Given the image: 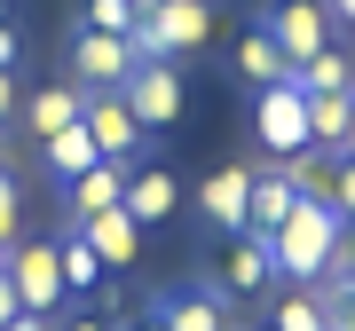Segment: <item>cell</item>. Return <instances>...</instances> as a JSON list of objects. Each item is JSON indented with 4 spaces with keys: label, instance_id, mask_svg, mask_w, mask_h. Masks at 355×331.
I'll return each mask as SVG.
<instances>
[{
    "label": "cell",
    "instance_id": "obj_23",
    "mask_svg": "<svg viewBox=\"0 0 355 331\" xmlns=\"http://www.w3.org/2000/svg\"><path fill=\"white\" fill-rule=\"evenodd\" d=\"M268 331H331V307L316 284H300V292H284L277 307H268Z\"/></svg>",
    "mask_w": 355,
    "mask_h": 331
},
{
    "label": "cell",
    "instance_id": "obj_20",
    "mask_svg": "<svg viewBox=\"0 0 355 331\" xmlns=\"http://www.w3.org/2000/svg\"><path fill=\"white\" fill-rule=\"evenodd\" d=\"M347 111H355V87H340V95H308V150H331V158H340Z\"/></svg>",
    "mask_w": 355,
    "mask_h": 331
},
{
    "label": "cell",
    "instance_id": "obj_7",
    "mask_svg": "<svg viewBox=\"0 0 355 331\" xmlns=\"http://www.w3.org/2000/svg\"><path fill=\"white\" fill-rule=\"evenodd\" d=\"M135 64L142 55H135L127 32H87L79 24V39H71V87H127Z\"/></svg>",
    "mask_w": 355,
    "mask_h": 331
},
{
    "label": "cell",
    "instance_id": "obj_17",
    "mask_svg": "<svg viewBox=\"0 0 355 331\" xmlns=\"http://www.w3.org/2000/svg\"><path fill=\"white\" fill-rule=\"evenodd\" d=\"M277 174L292 181V197L331 205V174H340V158H331V150H292V158H277Z\"/></svg>",
    "mask_w": 355,
    "mask_h": 331
},
{
    "label": "cell",
    "instance_id": "obj_3",
    "mask_svg": "<svg viewBox=\"0 0 355 331\" xmlns=\"http://www.w3.org/2000/svg\"><path fill=\"white\" fill-rule=\"evenodd\" d=\"M253 142H261L268 158L308 150V95L292 87V79H277V87H253Z\"/></svg>",
    "mask_w": 355,
    "mask_h": 331
},
{
    "label": "cell",
    "instance_id": "obj_11",
    "mask_svg": "<svg viewBox=\"0 0 355 331\" xmlns=\"http://www.w3.org/2000/svg\"><path fill=\"white\" fill-rule=\"evenodd\" d=\"M150 316L166 331H229V300L214 292V284H198V292H158Z\"/></svg>",
    "mask_w": 355,
    "mask_h": 331
},
{
    "label": "cell",
    "instance_id": "obj_1",
    "mask_svg": "<svg viewBox=\"0 0 355 331\" xmlns=\"http://www.w3.org/2000/svg\"><path fill=\"white\" fill-rule=\"evenodd\" d=\"M135 55L142 64H182L214 39V0H135Z\"/></svg>",
    "mask_w": 355,
    "mask_h": 331
},
{
    "label": "cell",
    "instance_id": "obj_12",
    "mask_svg": "<svg viewBox=\"0 0 355 331\" xmlns=\"http://www.w3.org/2000/svg\"><path fill=\"white\" fill-rule=\"evenodd\" d=\"M268 276H277V260H268V237L261 229H237V244H229V268L214 292L221 300H245V292H268Z\"/></svg>",
    "mask_w": 355,
    "mask_h": 331
},
{
    "label": "cell",
    "instance_id": "obj_2",
    "mask_svg": "<svg viewBox=\"0 0 355 331\" xmlns=\"http://www.w3.org/2000/svg\"><path fill=\"white\" fill-rule=\"evenodd\" d=\"M340 237H347V221L331 213V205H308L300 197L277 229H268V260H277V276H292V284H316Z\"/></svg>",
    "mask_w": 355,
    "mask_h": 331
},
{
    "label": "cell",
    "instance_id": "obj_35",
    "mask_svg": "<svg viewBox=\"0 0 355 331\" xmlns=\"http://www.w3.org/2000/svg\"><path fill=\"white\" fill-rule=\"evenodd\" d=\"M0 268H8V244H0Z\"/></svg>",
    "mask_w": 355,
    "mask_h": 331
},
{
    "label": "cell",
    "instance_id": "obj_34",
    "mask_svg": "<svg viewBox=\"0 0 355 331\" xmlns=\"http://www.w3.org/2000/svg\"><path fill=\"white\" fill-rule=\"evenodd\" d=\"M0 24H8V0H0Z\"/></svg>",
    "mask_w": 355,
    "mask_h": 331
},
{
    "label": "cell",
    "instance_id": "obj_4",
    "mask_svg": "<svg viewBox=\"0 0 355 331\" xmlns=\"http://www.w3.org/2000/svg\"><path fill=\"white\" fill-rule=\"evenodd\" d=\"M119 95H127V111H135V127H142V134H166V127L182 118V102H190V87H182V71H174V64H135Z\"/></svg>",
    "mask_w": 355,
    "mask_h": 331
},
{
    "label": "cell",
    "instance_id": "obj_25",
    "mask_svg": "<svg viewBox=\"0 0 355 331\" xmlns=\"http://www.w3.org/2000/svg\"><path fill=\"white\" fill-rule=\"evenodd\" d=\"M87 32H135V0H87Z\"/></svg>",
    "mask_w": 355,
    "mask_h": 331
},
{
    "label": "cell",
    "instance_id": "obj_28",
    "mask_svg": "<svg viewBox=\"0 0 355 331\" xmlns=\"http://www.w3.org/2000/svg\"><path fill=\"white\" fill-rule=\"evenodd\" d=\"M16 316H24V300H16V284H8V268H0V331H8Z\"/></svg>",
    "mask_w": 355,
    "mask_h": 331
},
{
    "label": "cell",
    "instance_id": "obj_33",
    "mask_svg": "<svg viewBox=\"0 0 355 331\" xmlns=\"http://www.w3.org/2000/svg\"><path fill=\"white\" fill-rule=\"evenodd\" d=\"M340 300H347V307H355V276H347V292H340Z\"/></svg>",
    "mask_w": 355,
    "mask_h": 331
},
{
    "label": "cell",
    "instance_id": "obj_6",
    "mask_svg": "<svg viewBox=\"0 0 355 331\" xmlns=\"http://www.w3.org/2000/svg\"><path fill=\"white\" fill-rule=\"evenodd\" d=\"M261 32L277 39V55H284L292 71H300L316 48H331V16H324V0H277V8L261 16Z\"/></svg>",
    "mask_w": 355,
    "mask_h": 331
},
{
    "label": "cell",
    "instance_id": "obj_26",
    "mask_svg": "<svg viewBox=\"0 0 355 331\" xmlns=\"http://www.w3.org/2000/svg\"><path fill=\"white\" fill-rule=\"evenodd\" d=\"M331 213L355 221V158H340V174H331Z\"/></svg>",
    "mask_w": 355,
    "mask_h": 331
},
{
    "label": "cell",
    "instance_id": "obj_8",
    "mask_svg": "<svg viewBox=\"0 0 355 331\" xmlns=\"http://www.w3.org/2000/svg\"><path fill=\"white\" fill-rule=\"evenodd\" d=\"M119 213L135 221V229H166V221L182 213V174L174 166H127V197H119Z\"/></svg>",
    "mask_w": 355,
    "mask_h": 331
},
{
    "label": "cell",
    "instance_id": "obj_13",
    "mask_svg": "<svg viewBox=\"0 0 355 331\" xmlns=\"http://www.w3.org/2000/svg\"><path fill=\"white\" fill-rule=\"evenodd\" d=\"M95 158H103V150H95V134H87V118H71V127H55L48 142H40V174H48L55 190H64L71 174H87Z\"/></svg>",
    "mask_w": 355,
    "mask_h": 331
},
{
    "label": "cell",
    "instance_id": "obj_18",
    "mask_svg": "<svg viewBox=\"0 0 355 331\" xmlns=\"http://www.w3.org/2000/svg\"><path fill=\"white\" fill-rule=\"evenodd\" d=\"M79 102H87V87H40L16 118H24V134H32V142H48L55 127H71V118H79Z\"/></svg>",
    "mask_w": 355,
    "mask_h": 331
},
{
    "label": "cell",
    "instance_id": "obj_14",
    "mask_svg": "<svg viewBox=\"0 0 355 331\" xmlns=\"http://www.w3.org/2000/svg\"><path fill=\"white\" fill-rule=\"evenodd\" d=\"M245 190H253V166H221V174H205V190H198L205 221L237 237V229H245Z\"/></svg>",
    "mask_w": 355,
    "mask_h": 331
},
{
    "label": "cell",
    "instance_id": "obj_16",
    "mask_svg": "<svg viewBox=\"0 0 355 331\" xmlns=\"http://www.w3.org/2000/svg\"><path fill=\"white\" fill-rule=\"evenodd\" d=\"M292 205H300V197H292V181L277 174V158H268V166H253V190H245V229H277V221L292 213Z\"/></svg>",
    "mask_w": 355,
    "mask_h": 331
},
{
    "label": "cell",
    "instance_id": "obj_27",
    "mask_svg": "<svg viewBox=\"0 0 355 331\" xmlns=\"http://www.w3.org/2000/svg\"><path fill=\"white\" fill-rule=\"evenodd\" d=\"M16 111H24V87H16V71H0V127H8Z\"/></svg>",
    "mask_w": 355,
    "mask_h": 331
},
{
    "label": "cell",
    "instance_id": "obj_5",
    "mask_svg": "<svg viewBox=\"0 0 355 331\" xmlns=\"http://www.w3.org/2000/svg\"><path fill=\"white\" fill-rule=\"evenodd\" d=\"M8 284H16V300H24L32 316H55V300H64L55 237H16V244H8Z\"/></svg>",
    "mask_w": 355,
    "mask_h": 331
},
{
    "label": "cell",
    "instance_id": "obj_9",
    "mask_svg": "<svg viewBox=\"0 0 355 331\" xmlns=\"http://www.w3.org/2000/svg\"><path fill=\"white\" fill-rule=\"evenodd\" d=\"M79 118H87V134H95V150L103 158H142V142H150V134H142L135 127V111H127V95H119V87H87V102H79Z\"/></svg>",
    "mask_w": 355,
    "mask_h": 331
},
{
    "label": "cell",
    "instance_id": "obj_30",
    "mask_svg": "<svg viewBox=\"0 0 355 331\" xmlns=\"http://www.w3.org/2000/svg\"><path fill=\"white\" fill-rule=\"evenodd\" d=\"M340 158H355V111H347V134H340Z\"/></svg>",
    "mask_w": 355,
    "mask_h": 331
},
{
    "label": "cell",
    "instance_id": "obj_32",
    "mask_svg": "<svg viewBox=\"0 0 355 331\" xmlns=\"http://www.w3.org/2000/svg\"><path fill=\"white\" fill-rule=\"evenodd\" d=\"M135 331H166V323H158V316H142V323H135Z\"/></svg>",
    "mask_w": 355,
    "mask_h": 331
},
{
    "label": "cell",
    "instance_id": "obj_10",
    "mask_svg": "<svg viewBox=\"0 0 355 331\" xmlns=\"http://www.w3.org/2000/svg\"><path fill=\"white\" fill-rule=\"evenodd\" d=\"M127 197V158H95L87 174L64 181V221H87V213H111Z\"/></svg>",
    "mask_w": 355,
    "mask_h": 331
},
{
    "label": "cell",
    "instance_id": "obj_24",
    "mask_svg": "<svg viewBox=\"0 0 355 331\" xmlns=\"http://www.w3.org/2000/svg\"><path fill=\"white\" fill-rule=\"evenodd\" d=\"M24 237V197H16V174L0 166V244H16Z\"/></svg>",
    "mask_w": 355,
    "mask_h": 331
},
{
    "label": "cell",
    "instance_id": "obj_21",
    "mask_svg": "<svg viewBox=\"0 0 355 331\" xmlns=\"http://www.w3.org/2000/svg\"><path fill=\"white\" fill-rule=\"evenodd\" d=\"M237 79H245V87H277V79H292V64L277 55V39H268L261 24L237 39Z\"/></svg>",
    "mask_w": 355,
    "mask_h": 331
},
{
    "label": "cell",
    "instance_id": "obj_29",
    "mask_svg": "<svg viewBox=\"0 0 355 331\" xmlns=\"http://www.w3.org/2000/svg\"><path fill=\"white\" fill-rule=\"evenodd\" d=\"M324 16H331V32H355V0H324Z\"/></svg>",
    "mask_w": 355,
    "mask_h": 331
},
{
    "label": "cell",
    "instance_id": "obj_15",
    "mask_svg": "<svg viewBox=\"0 0 355 331\" xmlns=\"http://www.w3.org/2000/svg\"><path fill=\"white\" fill-rule=\"evenodd\" d=\"M79 237L95 244L103 268H135V253H142V229L119 213V205H111V213H87V221H79Z\"/></svg>",
    "mask_w": 355,
    "mask_h": 331
},
{
    "label": "cell",
    "instance_id": "obj_31",
    "mask_svg": "<svg viewBox=\"0 0 355 331\" xmlns=\"http://www.w3.org/2000/svg\"><path fill=\"white\" fill-rule=\"evenodd\" d=\"M64 331H111V323H95V316H79V323H64Z\"/></svg>",
    "mask_w": 355,
    "mask_h": 331
},
{
    "label": "cell",
    "instance_id": "obj_19",
    "mask_svg": "<svg viewBox=\"0 0 355 331\" xmlns=\"http://www.w3.org/2000/svg\"><path fill=\"white\" fill-rule=\"evenodd\" d=\"M55 268H64V292H95L111 268L95 260V244L79 237V221H64V237H55Z\"/></svg>",
    "mask_w": 355,
    "mask_h": 331
},
{
    "label": "cell",
    "instance_id": "obj_36",
    "mask_svg": "<svg viewBox=\"0 0 355 331\" xmlns=\"http://www.w3.org/2000/svg\"><path fill=\"white\" fill-rule=\"evenodd\" d=\"M0 166H8V142H0Z\"/></svg>",
    "mask_w": 355,
    "mask_h": 331
},
{
    "label": "cell",
    "instance_id": "obj_22",
    "mask_svg": "<svg viewBox=\"0 0 355 331\" xmlns=\"http://www.w3.org/2000/svg\"><path fill=\"white\" fill-rule=\"evenodd\" d=\"M292 87L300 95H340V87H355V64H347V48L331 39V48H316L300 71H292Z\"/></svg>",
    "mask_w": 355,
    "mask_h": 331
}]
</instances>
